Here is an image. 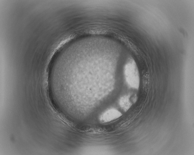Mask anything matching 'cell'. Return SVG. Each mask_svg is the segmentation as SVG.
Returning a JSON list of instances; mask_svg holds the SVG:
<instances>
[{"label": "cell", "mask_w": 194, "mask_h": 155, "mask_svg": "<svg viewBox=\"0 0 194 155\" xmlns=\"http://www.w3.org/2000/svg\"><path fill=\"white\" fill-rule=\"evenodd\" d=\"M121 113L115 109H110L103 112L100 116L99 120L103 123H106L114 120L120 117Z\"/></svg>", "instance_id": "7a4b0ae2"}, {"label": "cell", "mask_w": 194, "mask_h": 155, "mask_svg": "<svg viewBox=\"0 0 194 155\" xmlns=\"http://www.w3.org/2000/svg\"><path fill=\"white\" fill-rule=\"evenodd\" d=\"M119 104L121 107L125 110H127L131 105L129 96H125L122 97L120 100Z\"/></svg>", "instance_id": "3957f363"}, {"label": "cell", "mask_w": 194, "mask_h": 155, "mask_svg": "<svg viewBox=\"0 0 194 155\" xmlns=\"http://www.w3.org/2000/svg\"><path fill=\"white\" fill-rule=\"evenodd\" d=\"M124 74L126 81L130 87L137 89L139 85L138 71L134 61L130 59L125 65Z\"/></svg>", "instance_id": "6da1fadb"}]
</instances>
